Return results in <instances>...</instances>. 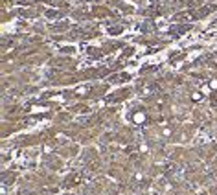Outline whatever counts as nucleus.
Masks as SVG:
<instances>
[{
	"instance_id": "obj_1",
	"label": "nucleus",
	"mask_w": 217,
	"mask_h": 195,
	"mask_svg": "<svg viewBox=\"0 0 217 195\" xmlns=\"http://www.w3.org/2000/svg\"><path fill=\"white\" fill-rule=\"evenodd\" d=\"M144 120H145V114H144V112H136V114H134V122H136V123H142Z\"/></svg>"
},
{
	"instance_id": "obj_2",
	"label": "nucleus",
	"mask_w": 217,
	"mask_h": 195,
	"mask_svg": "<svg viewBox=\"0 0 217 195\" xmlns=\"http://www.w3.org/2000/svg\"><path fill=\"white\" fill-rule=\"evenodd\" d=\"M212 88H217V81H212Z\"/></svg>"
}]
</instances>
